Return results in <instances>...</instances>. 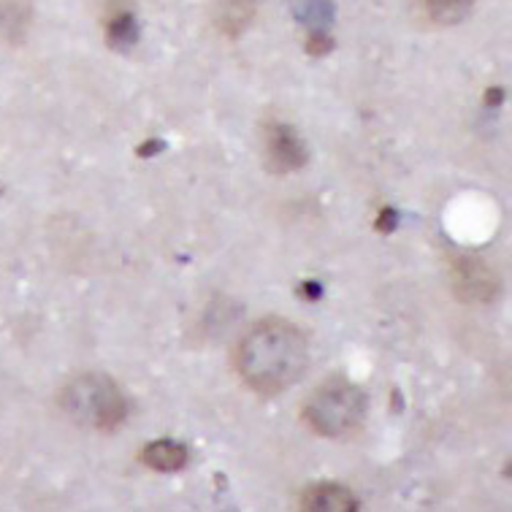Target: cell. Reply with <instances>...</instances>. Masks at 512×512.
I'll return each mask as SVG.
<instances>
[{
	"instance_id": "12",
	"label": "cell",
	"mask_w": 512,
	"mask_h": 512,
	"mask_svg": "<svg viewBox=\"0 0 512 512\" xmlns=\"http://www.w3.org/2000/svg\"><path fill=\"white\" fill-rule=\"evenodd\" d=\"M309 52L312 55H326L328 49H334V41L326 36V33H312V38H309Z\"/></svg>"
},
{
	"instance_id": "3",
	"label": "cell",
	"mask_w": 512,
	"mask_h": 512,
	"mask_svg": "<svg viewBox=\"0 0 512 512\" xmlns=\"http://www.w3.org/2000/svg\"><path fill=\"white\" fill-rule=\"evenodd\" d=\"M304 420L320 437L339 439L361 429L366 420V393L345 377L320 382L304 404Z\"/></svg>"
},
{
	"instance_id": "13",
	"label": "cell",
	"mask_w": 512,
	"mask_h": 512,
	"mask_svg": "<svg viewBox=\"0 0 512 512\" xmlns=\"http://www.w3.org/2000/svg\"><path fill=\"white\" fill-rule=\"evenodd\" d=\"M396 220H399V215H396L393 209H382L380 220H377V231L391 233L393 228H396Z\"/></svg>"
},
{
	"instance_id": "11",
	"label": "cell",
	"mask_w": 512,
	"mask_h": 512,
	"mask_svg": "<svg viewBox=\"0 0 512 512\" xmlns=\"http://www.w3.org/2000/svg\"><path fill=\"white\" fill-rule=\"evenodd\" d=\"M139 41V25L133 11L120 9L106 22V44L112 49H131Z\"/></svg>"
},
{
	"instance_id": "1",
	"label": "cell",
	"mask_w": 512,
	"mask_h": 512,
	"mask_svg": "<svg viewBox=\"0 0 512 512\" xmlns=\"http://www.w3.org/2000/svg\"><path fill=\"white\" fill-rule=\"evenodd\" d=\"M233 364L250 391L280 396L307 372L309 342L304 331L288 320L266 317L242 336Z\"/></svg>"
},
{
	"instance_id": "4",
	"label": "cell",
	"mask_w": 512,
	"mask_h": 512,
	"mask_svg": "<svg viewBox=\"0 0 512 512\" xmlns=\"http://www.w3.org/2000/svg\"><path fill=\"white\" fill-rule=\"evenodd\" d=\"M450 288L464 304H491L499 296V277L480 255H453Z\"/></svg>"
},
{
	"instance_id": "16",
	"label": "cell",
	"mask_w": 512,
	"mask_h": 512,
	"mask_svg": "<svg viewBox=\"0 0 512 512\" xmlns=\"http://www.w3.org/2000/svg\"><path fill=\"white\" fill-rule=\"evenodd\" d=\"M304 288H307V296H309V298H317V296H320V285H317V282H307Z\"/></svg>"
},
{
	"instance_id": "5",
	"label": "cell",
	"mask_w": 512,
	"mask_h": 512,
	"mask_svg": "<svg viewBox=\"0 0 512 512\" xmlns=\"http://www.w3.org/2000/svg\"><path fill=\"white\" fill-rule=\"evenodd\" d=\"M309 149L293 125L271 122L266 131V168L271 174H290L307 166Z\"/></svg>"
},
{
	"instance_id": "14",
	"label": "cell",
	"mask_w": 512,
	"mask_h": 512,
	"mask_svg": "<svg viewBox=\"0 0 512 512\" xmlns=\"http://www.w3.org/2000/svg\"><path fill=\"white\" fill-rule=\"evenodd\" d=\"M163 149V141L160 139H149L147 144H141L139 147V158H152L155 152H160Z\"/></svg>"
},
{
	"instance_id": "9",
	"label": "cell",
	"mask_w": 512,
	"mask_h": 512,
	"mask_svg": "<svg viewBox=\"0 0 512 512\" xmlns=\"http://www.w3.org/2000/svg\"><path fill=\"white\" fill-rule=\"evenodd\" d=\"M33 9L28 0H0V38L19 44L30 28Z\"/></svg>"
},
{
	"instance_id": "8",
	"label": "cell",
	"mask_w": 512,
	"mask_h": 512,
	"mask_svg": "<svg viewBox=\"0 0 512 512\" xmlns=\"http://www.w3.org/2000/svg\"><path fill=\"white\" fill-rule=\"evenodd\" d=\"M139 458L155 472H179L187 464V447L174 439H158V442H149Z\"/></svg>"
},
{
	"instance_id": "6",
	"label": "cell",
	"mask_w": 512,
	"mask_h": 512,
	"mask_svg": "<svg viewBox=\"0 0 512 512\" xmlns=\"http://www.w3.org/2000/svg\"><path fill=\"white\" fill-rule=\"evenodd\" d=\"M301 510L309 512H353L358 510V496L339 483L309 485L301 494Z\"/></svg>"
},
{
	"instance_id": "2",
	"label": "cell",
	"mask_w": 512,
	"mask_h": 512,
	"mask_svg": "<svg viewBox=\"0 0 512 512\" xmlns=\"http://www.w3.org/2000/svg\"><path fill=\"white\" fill-rule=\"evenodd\" d=\"M60 407L79 426L112 434L128 418V399L109 374H79L60 391Z\"/></svg>"
},
{
	"instance_id": "7",
	"label": "cell",
	"mask_w": 512,
	"mask_h": 512,
	"mask_svg": "<svg viewBox=\"0 0 512 512\" xmlns=\"http://www.w3.org/2000/svg\"><path fill=\"white\" fill-rule=\"evenodd\" d=\"M258 3L255 0H212V17L225 38H239L250 28Z\"/></svg>"
},
{
	"instance_id": "15",
	"label": "cell",
	"mask_w": 512,
	"mask_h": 512,
	"mask_svg": "<svg viewBox=\"0 0 512 512\" xmlns=\"http://www.w3.org/2000/svg\"><path fill=\"white\" fill-rule=\"evenodd\" d=\"M504 101V90H488L485 95V103H491V106H499Z\"/></svg>"
},
{
	"instance_id": "10",
	"label": "cell",
	"mask_w": 512,
	"mask_h": 512,
	"mask_svg": "<svg viewBox=\"0 0 512 512\" xmlns=\"http://www.w3.org/2000/svg\"><path fill=\"white\" fill-rule=\"evenodd\" d=\"M418 6L437 25H458L475 9V0H418Z\"/></svg>"
}]
</instances>
